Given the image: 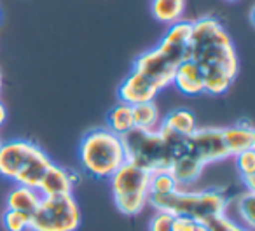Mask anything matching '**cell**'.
Segmentation results:
<instances>
[{
    "label": "cell",
    "mask_w": 255,
    "mask_h": 231,
    "mask_svg": "<svg viewBox=\"0 0 255 231\" xmlns=\"http://www.w3.org/2000/svg\"><path fill=\"white\" fill-rule=\"evenodd\" d=\"M0 88H2V74H0Z\"/></svg>",
    "instance_id": "cell-30"
},
{
    "label": "cell",
    "mask_w": 255,
    "mask_h": 231,
    "mask_svg": "<svg viewBox=\"0 0 255 231\" xmlns=\"http://www.w3.org/2000/svg\"><path fill=\"white\" fill-rule=\"evenodd\" d=\"M196 231H208V226H206V224H199Z\"/></svg>",
    "instance_id": "cell-29"
},
{
    "label": "cell",
    "mask_w": 255,
    "mask_h": 231,
    "mask_svg": "<svg viewBox=\"0 0 255 231\" xmlns=\"http://www.w3.org/2000/svg\"><path fill=\"white\" fill-rule=\"evenodd\" d=\"M177 61L171 56H168L164 51H161L159 47H152V49L142 53L133 63L131 70L140 72L142 75H145L159 91H163L164 88L171 86L173 81L175 68H177Z\"/></svg>",
    "instance_id": "cell-9"
},
{
    "label": "cell",
    "mask_w": 255,
    "mask_h": 231,
    "mask_svg": "<svg viewBox=\"0 0 255 231\" xmlns=\"http://www.w3.org/2000/svg\"><path fill=\"white\" fill-rule=\"evenodd\" d=\"M51 165L46 151L32 140L14 139L0 144V175L14 184L37 189Z\"/></svg>",
    "instance_id": "cell-3"
},
{
    "label": "cell",
    "mask_w": 255,
    "mask_h": 231,
    "mask_svg": "<svg viewBox=\"0 0 255 231\" xmlns=\"http://www.w3.org/2000/svg\"><path fill=\"white\" fill-rule=\"evenodd\" d=\"M5 119H7V109H5V105L2 102H0V128L4 126Z\"/></svg>",
    "instance_id": "cell-28"
},
{
    "label": "cell",
    "mask_w": 255,
    "mask_h": 231,
    "mask_svg": "<svg viewBox=\"0 0 255 231\" xmlns=\"http://www.w3.org/2000/svg\"><path fill=\"white\" fill-rule=\"evenodd\" d=\"M161 128L168 130L177 137H187L198 128L196 116L187 109H175L168 112L161 121Z\"/></svg>",
    "instance_id": "cell-18"
},
{
    "label": "cell",
    "mask_w": 255,
    "mask_h": 231,
    "mask_svg": "<svg viewBox=\"0 0 255 231\" xmlns=\"http://www.w3.org/2000/svg\"><path fill=\"white\" fill-rule=\"evenodd\" d=\"M206 226H208V231H252V230H247V228L240 226L238 223H234V219L227 217L226 214L215 217L213 221H210Z\"/></svg>",
    "instance_id": "cell-25"
},
{
    "label": "cell",
    "mask_w": 255,
    "mask_h": 231,
    "mask_svg": "<svg viewBox=\"0 0 255 231\" xmlns=\"http://www.w3.org/2000/svg\"><path fill=\"white\" fill-rule=\"evenodd\" d=\"M107 128L119 137L126 135L128 132H131V130L135 128V126H133L131 105L119 102L116 107H112V109L109 110V114H107Z\"/></svg>",
    "instance_id": "cell-21"
},
{
    "label": "cell",
    "mask_w": 255,
    "mask_h": 231,
    "mask_svg": "<svg viewBox=\"0 0 255 231\" xmlns=\"http://www.w3.org/2000/svg\"><path fill=\"white\" fill-rule=\"evenodd\" d=\"M182 153L189 154L201 165H210L229 158L222 140V128H196L182 140Z\"/></svg>",
    "instance_id": "cell-8"
},
{
    "label": "cell",
    "mask_w": 255,
    "mask_h": 231,
    "mask_svg": "<svg viewBox=\"0 0 255 231\" xmlns=\"http://www.w3.org/2000/svg\"><path fill=\"white\" fill-rule=\"evenodd\" d=\"M149 179L150 174L136 165L126 163L114 172L109 179L114 203L124 216H138L149 205Z\"/></svg>",
    "instance_id": "cell-6"
},
{
    "label": "cell",
    "mask_w": 255,
    "mask_h": 231,
    "mask_svg": "<svg viewBox=\"0 0 255 231\" xmlns=\"http://www.w3.org/2000/svg\"><path fill=\"white\" fill-rule=\"evenodd\" d=\"M180 186L168 170H157L150 174L149 179V196H164L177 191Z\"/></svg>",
    "instance_id": "cell-22"
},
{
    "label": "cell",
    "mask_w": 255,
    "mask_h": 231,
    "mask_svg": "<svg viewBox=\"0 0 255 231\" xmlns=\"http://www.w3.org/2000/svg\"><path fill=\"white\" fill-rule=\"evenodd\" d=\"M187 0H152L150 2V12L161 23L173 25L184 19Z\"/></svg>",
    "instance_id": "cell-20"
},
{
    "label": "cell",
    "mask_w": 255,
    "mask_h": 231,
    "mask_svg": "<svg viewBox=\"0 0 255 231\" xmlns=\"http://www.w3.org/2000/svg\"><path fill=\"white\" fill-rule=\"evenodd\" d=\"M241 181L248 191H255V149H248L234 156Z\"/></svg>",
    "instance_id": "cell-23"
},
{
    "label": "cell",
    "mask_w": 255,
    "mask_h": 231,
    "mask_svg": "<svg viewBox=\"0 0 255 231\" xmlns=\"http://www.w3.org/2000/svg\"><path fill=\"white\" fill-rule=\"evenodd\" d=\"M79 184V175L75 172L68 170L65 167L51 165L47 168L46 175L40 181L37 191L42 196H61V195H72L74 188Z\"/></svg>",
    "instance_id": "cell-12"
},
{
    "label": "cell",
    "mask_w": 255,
    "mask_h": 231,
    "mask_svg": "<svg viewBox=\"0 0 255 231\" xmlns=\"http://www.w3.org/2000/svg\"><path fill=\"white\" fill-rule=\"evenodd\" d=\"M226 2H238V0H226Z\"/></svg>",
    "instance_id": "cell-31"
},
{
    "label": "cell",
    "mask_w": 255,
    "mask_h": 231,
    "mask_svg": "<svg viewBox=\"0 0 255 231\" xmlns=\"http://www.w3.org/2000/svg\"><path fill=\"white\" fill-rule=\"evenodd\" d=\"M0 19H2V11H0Z\"/></svg>",
    "instance_id": "cell-32"
},
{
    "label": "cell",
    "mask_w": 255,
    "mask_h": 231,
    "mask_svg": "<svg viewBox=\"0 0 255 231\" xmlns=\"http://www.w3.org/2000/svg\"><path fill=\"white\" fill-rule=\"evenodd\" d=\"M40 200H42V195H40L37 189L16 184L14 188L9 191L7 198H5V209L18 210V212L32 216L37 207H39Z\"/></svg>",
    "instance_id": "cell-16"
},
{
    "label": "cell",
    "mask_w": 255,
    "mask_h": 231,
    "mask_svg": "<svg viewBox=\"0 0 255 231\" xmlns=\"http://www.w3.org/2000/svg\"><path fill=\"white\" fill-rule=\"evenodd\" d=\"M133 109V126L142 132H156L161 128V112L156 102H143L131 105Z\"/></svg>",
    "instance_id": "cell-19"
},
{
    "label": "cell",
    "mask_w": 255,
    "mask_h": 231,
    "mask_svg": "<svg viewBox=\"0 0 255 231\" xmlns=\"http://www.w3.org/2000/svg\"><path fill=\"white\" fill-rule=\"evenodd\" d=\"M191 32L192 26L191 21H178L170 25V28L166 30V33L163 35V39L159 40L157 47L161 51L173 58L177 63L187 60L189 58V46H191Z\"/></svg>",
    "instance_id": "cell-11"
},
{
    "label": "cell",
    "mask_w": 255,
    "mask_h": 231,
    "mask_svg": "<svg viewBox=\"0 0 255 231\" xmlns=\"http://www.w3.org/2000/svg\"><path fill=\"white\" fill-rule=\"evenodd\" d=\"M254 202H255V191H243L241 195L234 196L233 200H227V209L226 214L233 212L236 214L240 226L247 228V230H254L255 226V214H254Z\"/></svg>",
    "instance_id": "cell-17"
},
{
    "label": "cell",
    "mask_w": 255,
    "mask_h": 231,
    "mask_svg": "<svg viewBox=\"0 0 255 231\" xmlns=\"http://www.w3.org/2000/svg\"><path fill=\"white\" fill-rule=\"evenodd\" d=\"M189 60L199 67L205 82V93L224 95L234 82L240 70V61L234 44L224 25L213 16L191 21Z\"/></svg>",
    "instance_id": "cell-1"
},
{
    "label": "cell",
    "mask_w": 255,
    "mask_h": 231,
    "mask_svg": "<svg viewBox=\"0 0 255 231\" xmlns=\"http://www.w3.org/2000/svg\"><path fill=\"white\" fill-rule=\"evenodd\" d=\"M222 140L226 144L229 158H234L243 151L255 149V130L252 123L240 121L233 126L222 128Z\"/></svg>",
    "instance_id": "cell-13"
},
{
    "label": "cell",
    "mask_w": 255,
    "mask_h": 231,
    "mask_svg": "<svg viewBox=\"0 0 255 231\" xmlns=\"http://www.w3.org/2000/svg\"><path fill=\"white\" fill-rule=\"evenodd\" d=\"M198 226H199V223L189 219V217L173 216V226H171V231H196Z\"/></svg>",
    "instance_id": "cell-27"
},
{
    "label": "cell",
    "mask_w": 255,
    "mask_h": 231,
    "mask_svg": "<svg viewBox=\"0 0 255 231\" xmlns=\"http://www.w3.org/2000/svg\"><path fill=\"white\" fill-rule=\"evenodd\" d=\"M171 84L180 93L187 96H196L205 93V82H203V74L199 67L192 60H184L177 65L173 74Z\"/></svg>",
    "instance_id": "cell-14"
},
{
    "label": "cell",
    "mask_w": 255,
    "mask_h": 231,
    "mask_svg": "<svg viewBox=\"0 0 255 231\" xmlns=\"http://www.w3.org/2000/svg\"><path fill=\"white\" fill-rule=\"evenodd\" d=\"M159 89L140 72L131 70V74L128 75L117 88V96L119 102L128 103V105H136V103L143 102H154L156 96L159 95Z\"/></svg>",
    "instance_id": "cell-10"
},
{
    "label": "cell",
    "mask_w": 255,
    "mask_h": 231,
    "mask_svg": "<svg viewBox=\"0 0 255 231\" xmlns=\"http://www.w3.org/2000/svg\"><path fill=\"white\" fill-rule=\"evenodd\" d=\"M171 226H173V216L168 212L156 210L154 217L150 219L149 231H171Z\"/></svg>",
    "instance_id": "cell-26"
},
{
    "label": "cell",
    "mask_w": 255,
    "mask_h": 231,
    "mask_svg": "<svg viewBox=\"0 0 255 231\" xmlns=\"http://www.w3.org/2000/svg\"><path fill=\"white\" fill-rule=\"evenodd\" d=\"M203 168L205 165H201L198 160H194L192 156L185 153H178L177 158L173 160V163L170 165L168 172L173 175V179L177 181V184L180 186H189V184H194L203 174Z\"/></svg>",
    "instance_id": "cell-15"
},
{
    "label": "cell",
    "mask_w": 255,
    "mask_h": 231,
    "mask_svg": "<svg viewBox=\"0 0 255 231\" xmlns=\"http://www.w3.org/2000/svg\"><path fill=\"white\" fill-rule=\"evenodd\" d=\"M184 137H177L168 130L142 132L133 128L123 135V146L126 161L143 168L149 174L157 170H168L182 149Z\"/></svg>",
    "instance_id": "cell-2"
},
{
    "label": "cell",
    "mask_w": 255,
    "mask_h": 231,
    "mask_svg": "<svg viewBox=\"0 0 255 231\" xmlns=\"http://www.w3.org/2000/svg\"><path fill=\"white\" fill-rule=\"evenodd\" d=\"M149 203L156 210L171 216H184L199 224H208L215 217L224 216L227 209V196L217 189L205 191H177L164 196H149Z\"/></svg>",
    "instance_id": "cell-5"
},
{
    "label": "cell",
    "mask_w": 255,
    "mask_h": 231,
    "mask_svg": "<svg viewBox=\"0 0 255 231\" xmlns=\"http://www.w3.org/2000/svg\"><path fill=\"white\" fill-rule=\"evenodd\" d=\"M79 163L93 179H110L126 163L123 137L109 128H95L82 137L79 144Z\"/></svg>",
    "instance_id": "cell-4"
},
{
    "label": "cell",
    "mask_w": 255,
    "mask_h": 231,
    "mask_svg": "<svg viewBox=\"0 0 255 231\" xmlns=\"http://www.w3.org/2000/svg\"><path fill=\"white\" fill-rule=\"evenodd\" d=\"M2 223L7 231H28L30 228V216L28 214L18 212V210L5 209Z\"/></svg>",
    "instance_id": "cell-24"
},
{
    "label": "cell",
    "mask_w": 255,
    "mask_h": 231,
    "mask_svg": "<svg viewBox=\"0 0 255 231\" xmlns=\"http://www.w3.org/2000/svg\"><path fill=\"white\" fill-rule=\"evenodd\" d=\"M81 209L74 195L42 196L35 212L30 216L28 231H77Z\"/></svg>",
    "instance_id": "cell-7"
},
{
    "label": "cell",
    "mask_w": 255,
    "mask_h": 231,
    "mask_svg": "<svg viewBox=\"0 0 255 231\" xmlns=\"http://www.w3.org/2000/svg\"><path fill=\"white\" fill-rule=\"evenodd\" d=\"M0 144H2V140H0Z\"/></svg>",
    "instance_id": "cell-33"
}]
</instances>
